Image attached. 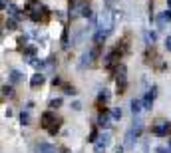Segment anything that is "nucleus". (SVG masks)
<instances>
[{
  "mask_svg": "<svg viewBox=\"0 0 171 153\" xmlns=\"http://www.w3.org/2000/svg\"><path fill=\"white\" fill-rule=\"evenodd\" d=\"M114 24H115V14L111 10H101L100 16H98V28L100 30H105L110 34L114 30Z\"/></svg>",
  "mask_w": 171,
  "mask_h": 153,
  "instance_id": "obj_1",
  "label": "nucleus"
},
{
  "mask_svg": "<svg viewBox=\"0 0 171 153\" xmlns=\"http://www.w3.org/2000/svg\"><path fill=\"white\" fill-rule=\"evenodd\" d=\"M84 6H88V0H70V14L72 16L82 14Z\"/></svg>",
  "mask_w": 171,
  "mask_h": 153,
  "instance_id": "obj_2",
  "label": "nucleus"
},
{
  "mask_svg": "<svg viewBox=\"0 0 171 153\" xmlns=\"http://www.w3.org/2000/svg\"><path fill=\"white\" fill-rule=\"evenodd\" d=\"M155 96H157V87L155 86H151V90L145 94V97H143V109H151V106H153V100H155Z\"/></svg>",
  "mask_w": 171,
  "mask_h": 153,
  "instance_id": "obj_3",
  "label": "nucleus"
},
{
  "mask_svg": "<svg viewBox=\"0 0 171 153\" xmlns=\"http://www.w3.org/2000/svg\"><path fill=\"white\" fill-rule=\"evenodd\" d=\"M95 54H98V50H88V52H84V54H82V58H80V64H78V66L84 70L86 66L92 62V58H95Z\"/></svg>",
  "mask_w": 171,
  "mask_h": 153,
  "instance_id": "obj_4",
  "label": "nucleus"
},
{
  "mask_svg": "<svg viewBox=\"0 0 171 153\" xmlns=\"http://www.w3.org/2000/svg\"><path fill=\"white\" fill-rule=\"evenodd\" d=\"M135 137H137L135 131L129 127V129H127V133H125V139H124V147H125V149H131V147H133V141H135Z\"/></svg>",
  "mask_w": 171,
  "mask_h": 153,
  "instance_id": "obj_5",
  "label": "nucleus"
},
{
  "mask_svg": "<svg viewBox=\"0 0 171 153\" xmlns=\"http://www.w3.org/2000/svg\"><path fill=\"white\" fill-rule=\"evenodd\" d=\"M36 153H58V149L52 143H38L36 145Z\"/></svg>",
  "mask_w": 171,
  "mask_h": 153,
  "instance_id": "obj_6",
  "label": "nucleus"
},
{
  "mask_svg": "<svg viewBox=\"0 0 171 153\" xmlns=\"http://www.w3.org/2000/svg\"><path fill=\"white\" fill-rule=\"evenodd\" d=\"M129 106H131V113H133V116H139L141 109H143V101H141V100H137V97H133Z\"/></svg>",
  "mask_w": 171,
  "mask_h": 153,
  "instance_id": "obj_7",
  "label": "nucleus"
},
{
  "mask_svg": "<svg viewBox=\"0 0 171 153\" xmlns=\"http://www.w3.org/2000/svg\"><path fill=\"white\" fill-rule=\"evenodd\" d=\"M171 129L169 123H159L157 127H153V133L157 135V137H163V135H167V131Z\"/></svg>",
  "mask_w": 171,
  "mask_h": 153,
  "instance_id": "obj_8",
  "label": "nucleus"
},
{
  "mask_svg": "<svg viewBox=\"0 0 171 153\" xmlns=\"http://www.w3.org/2000/svg\"><path fill=\"white\" fill-rule=\"evenodd\" d=\"M50 123H56V117L52 111H46L42 113V127H50Z\"/></svg>",
  "mask_w": 171,
  "mask_h": 153,
  "instance_id": "obj_9",
  "label": "nucleus"
},
{
  "mask_svg": "<svg viewBox=\"0 0 171 153\" xmlns=\"http://www.w3.org/2000/svg\"><path fill=\"white\" fill-rule=\"evenodd\" d=\"M131 129L135 131V135H137V137L141 135V129H143V121H141V117H139V116H133V125H131Z\"/></svg>",
  "mask_w": 171,
  "mask_h": 153,
  "instance_id": "obj_10",
  "label": "nucleus"
},
{
  "mask_svg": "<svg viewBox=\"0 0 171 153\" xmlns=\"http://www.w3.org/2000/svg\"><path fill=\"white\" fill-rule=\"evenodd\" d=\"M117 62V50H111L108 56H105V62H104V66L105 68H111V66H114Z\"/></svg>",
  "mask_w": 171,
  "mask_h": 153,
  "instance_id": "obj_11",
  "label": "nucleus"
},
{
  "mask_svg": "<svg viewBox=\"0 0 171 153\" xmlns=\"http://www.w3.org/2000/svg\"><path fill=\"white\" fill-rule=\"evenodd\" d=\"M98 125H100V127H104V129L110 125V113L105 111V109L100 113V117H98Z\"/></svg>",
  "mask_w": 171,
  "mask_h": 153,
  "instance_id": "obj_12",
  "label": "nucleus"
},
{
  "mask_svg": "<svg viewBox=\"0 0 171 153\" xmlns=\"http://www.w3.org/2000/svg\"><path fill=\"white\" fill-rule=\"evenodd\" d=\"M42 84H44V74H42V72L34 74V76L30 78V86H32V87H38V86H42Z\"/></svg>",
  "mask_w": 171,
  "mask_h": 153,
  "instance_id": "obj_13",
  "label": "nucleus"
},
{
  "mask_svg": "<svg viewBox=\"0 0 171 153\" xmlns=\"http://www.w3.org/2000/svg\"><path fill=\"white\" fill-rule=\"evenodd\" d=\"M105 36H108V32H105V30H98V32H95V34H94V42H95V46H100V44L105 40Z\"/></svg>",
  "mask_w": 171,
  "mask_h": 153,
  "instance_id": "obj_14",
  "label": "nucleus"
},
{
  "mask_svg": "<svg viewBox=\"0 0 171 153\" xmlns=\"http://www.w3.org/2000/svg\"><path fill=\"white\" fill-rule=\"evenodd\" d=\"M20 80H22V74H20L18 70H12V72H10V81L16 84V81H20Z\"/></svg>",
  "mask_w": 171,
  "mask_h": 153,
  "instance_id": "obj_15",
  "label": "nucleus"
},
{
  "mask_svg": "<svg viewBox=\"0 0 171 153\" xmlns=\"http://www.w3.org/2000/svg\"><path fill=\"white\" fill-rule=\"evenodd\" d=\"M100 101H110V90H105V87H104V90H100Z\"/></svg>",
  "mask_w": 171,
  "mask_h": 153,
  "instance_id": "obj_16",
  "label": "nucleus"
},
{
  "mask_svg": "<svg viewBox=\"0 0 171 153\" xmlns=\"http://www.w3.org/2000/svg\"><path fill=\"white\" fill-rule=\"evenodd\" d=\"M38 10H40V2L38 0H32L28 4V12H38Z\"/></svg>",
  "mask_w": 171,
  "mask_h": 153,
  "instance_id": "obj_17",
  "label": "nucleus"
},
{
  "mask_svg": "<svg viewBox=\"0 0 171 153\" xmlns=\"http://www.w3.org/2000/svg\"><path fill=\"white\" fill-rule=\"evenodd\" d=\"M20 123H22V125H28V123H30V113H28V111H22V113H20Z\"/></svg>",
  "mask_w": 171,
  "mask_h": 153,
  "instance_id": "obj_18",
  "label": "nucleus"
},
{
  "mask_svg": "<svg viewBox=\"0 0 171 153\" xmlns=\"http://www.w3.org/2000/svg\"><path fill=\"white\" fill-rule=\"evenodd\" d=\"M100 139V135H98V129H92V131H90V143H95V141H98Z\"/></svg>",
  "mask_w": 171,
  "mask_h": 153,
  "instance_id": "obj_19",
  "label": "nucleus"
},
{
  "mask_svg": "<svg viewBox=\"0 0 171 153\" xmlns=\"http://www.w3.org/2000/svg\"><path fill=\"white\" fill-rule=\"evenodd\" d=\"M12 94H14V90H12L10 86H2V96H4V97H10Z\"/></svg>",
  "mask_w": 171,
  "mask_h": 153,
  "instance_id": "obj_20",
  "label": "nucleus"
},
{
  "mask_svg": "<svg viewBox=\"0 0 171 153\" xmlns=\"http://www.w3.org/2000/svg\"><path fill=\"white\" fill-rule=\"evenodd\" d=\"M105 147H108V145H104V143L100 141V143H95V145H94V151H95V153H104V151H105Z\"/></svg>",
  "mask_w": 171,
  "mask_h": 153,
  "instance_id": "obj_21",
  "label": "nucleus"
},
{
  "mask_svg": "<svg viewBox=\"0 0 171 153\" xmlns=\"http://www.w3.org/2000/svg\"><path fill=\"white\" fill-rule=\"evenodd\" d=\"M100 141H101L104 145H108V143H110V133H108V131H104V133L100 135Z\"/></svg>",
  "mask_w": 171,
  "mask_h": 153,
  "instance_id": "obj_22",
  "label": "nucleus"
},
{
  "mask_svg": "<svg viewBox=\"0 0 171 153\" xmlns=\"http://www.w3.org/2000/svg\"><path fill=\"white\" fill-rule=\"evenodd\" d=\"M60 106H62V97H56V100L50 101V107L52 109H56V107H60Z\"/></svg>",
  "mask_w": 171,
  "mask_h": 153,
  "instance_id": "obj_23",
  "label": "nucleus"
},
{
  "mask_svg": "<svg viewBox=\"0 0 171 153\" xmlns=\"http://www.w3.org/2000/svg\"><path fill=\"white\" fill-rule=\"evenodd\" d=\"M6 28H8V30H16V18L6 20Z\"/></svg>",
  "mask_w": 171,
  "mask_h": 153,
  "instance_id": "obj_24",
  "label": "nucleus"
},
{
  "mask_svg": "<svg viewBox=\"0 0 171 153\" xmlns=\"http://www.w3.org/2000/svg\"><path fill=\"white\" fill-rule=\"evenodd\" d=\"M80 16H84V18H92V10H90V6H84V10H82Z\"/></svg>",
  "mask_w": 171,
  "mask_h": 153,
  "instance_id": "obj_25",
  "label": "nucleus"
},
{
  "mask_svg": "<svg viewBox=\"0 0 171 153\" xmlns=\"http://www.w3.org/2000/svg\"><path fill=\"white\" fill-rule=\"evenodd\" d=\"M58 129H60V125H58V121H56V125H50V127H48V133H50V135H56Z\"/></svg>",
  "mask_w": 171,
  "mask_h": 153,
  "instance_id": "obj_26",
  "label": "nucleus"
},
{
  "mask_svg": "<svg viewBox=\"0 0 171 153\" xmlns=\"http://www.w3.org/2000/svg\"><path fill=\"white\" fill-rule=\"evenodd\" d=\"M155 153H171V147H163V145H159V147H155Z\"/></svg>",
  "mask_w": 171,
  "mask_h": 153,
  "instance_id": "obj_27",
  "label": "nucleus"
},
{
  "mask_svg": "<svg viewBox=\"0 0 171 153\" xmlns=\"http://www.w3.org/2000/svg\"><path fill=\"white\" fill-rule=\"evenodd\" d=\"M111 117H114V119H121V109H120V107H115L114 111H111Z\"/></svg>",
  "mask_w": 171,
  "mask_h": 153,
  "instance_id": "obj_28",
  "label": "nucleus"
},
{
  "mask_svg": "<svg viewBox=\"0 0 171 153\" xmlns=\"http://www.w3.org/2000/svg\"><path fill=\"white\" fill-rule=\"evenodd\" d=\"M64 94H68V96H76V90L70 86H64Z\"/></svg>",
  "mask_w": 171,
  "mask_h": 153,
  "instance_id": "obj_29",
  "label": "nucleus"
},
{
  "mask_svg": "<svg viewBox=\"0 0 171 153\" xmlns=\"http://www.w3.org/2000/svg\"><path fill=\"white\" fill-rule=\"evenodd\" d=\"M165 22H167V20H165V16L161 14V16L157 18V26H159V28H163V26H165Z\"/></svg>",
  "mask_w": 171,
  "mask_h": 153,
  "instance_id": "obj_30",
  "label": "nucleus"
},
{
  "mask_svg": "<svg viewBox=\"0 0 171 153\" xmlns=\"http://www.w3.org/2000/svg\"><path fill=\"white\" fill-rule=\"evenodd\" d=\"M72 109H76V111H80V109H82V103H80V101H74V103H72Z\"/></svg>",
  "mask_w": 171,
  "mask_h": 153,
  "instance_id": "obj_31",
  "label": "nucleus"
},
{
  "mask_svg": "<svg viewBox=\"0 0 171 153\" xmlns=\"http://www.w3.org/2000/svg\"><path fill=\"white\" fill-rule=\"evenodd\" d=\"M165 48H167V50L171 52V36H167V38H165Z\"/></svg>",
  "mask_w": 171,
  "mask_h": 153,
  "instance_id": "obj_32",
  "label": "nucleus"
},
{
  "mask_svg": "<svg viewBox=\"0 0 171 153\" xmlns=\"http://www.w3.org/2000/svg\"><path fill=\"white\" fill-rule=\"evenodd\" d=\"M163 16H165V20H171V8H167V10H165V12H163Z\"/></svg>",
  "mask_w": 171,
  "mask_h": 153,
  "instance_id": "obj_33",
  "label": "nucleus"
},
{
  "mask_svg": "<svg viewBox=\"0 0 171 153\" xmlns=\"http://www.w3.org/2000/svg\"><path fill=\"white\" fill-rule=\"evenodd\" d=\"M147 38H149L151 42H155V40H157V34H155V32H149V36H147Z\"/></svg>",
  "mask_w": 171,
  "mask_h": 153,
  "instance_id": "obj_34",
  "label": "nucleus"
},
{
  "mask_svg": "<svg viewBox=\"0 0 171 153\" xmlns=\"http://www.w3.org/2000/svg\"><path fill=\"white\" fill-rule=\"evenodd\" d=\"M124 149L125 147H115V153H124Z\"/></svg>",
  "mask_w": 171,
  "mask_h": 153,
  "instance_id": "obj_35",
  "label": "nucleus"
},
{
  "mask_svg": "<svg viewBox=\"0 0 171 153\" xmlns=\"http://www.w3.org/2000/svg\"><path fill=\"white\" fill-rule=\"evenodd\" d=\"M62 153H70V149H66V147H62Z\"/></svg>",
  "mask_w": 171,
  "mask_h": 153,
  "instance_id": "obj_36",
  "label": "nucleus"
},
{
  "mask_svg": "<svg viewBox=\"0 0 171 153\" xmlns=\"http://www.w3.org/2000/svg\"><path fill=\"white\" fill-rule=\"evenodd\" d=\"M167 4H169V8H171V0H167Z\"/></svg>",
  "mask_w": 171,
  "mask_h": 153,
  "instance_id": "obj_37",
  "label": "nucleus"
},
{
  "mask_svg": "<svg viewBox=\"0 0 171 153\" xmlns=\"http://www.w3.org/2000/svg\"><path fill=\"white\" fill-rule=\"evenodd\" d=\"M169 147H171V139H169Z\"/></svg>",
  "mask_w": 171,
  "mask_h": 153,
  "instance_id": "obj_38",
  "label": "nucleus"
}]
</instances>
